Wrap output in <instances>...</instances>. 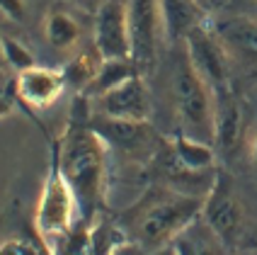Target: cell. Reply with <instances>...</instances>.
Masks as SVG:
<instances>
[{"instance_id": "9", "label": "cell", "mask_w": 257, "mask_h": 255, "mask_svg": "<svg viewBox=\"0 0 257 255\" xmlns=\"http://www.w3.org/2000/svg\"><path fill=\"white\" fill-rule=\"evenodd\" d=\"M92 44L104 61L109 58H131L128 39V10L121 0H104L95 13Z\"/></svg>"}, {"instance_id": "23", "label": "cell", "mask_w": 257, "mask_h": 255, "mask_svg": "<svg viewBox=\"0 0 257 255\" xmlns=\"http://www.w3.org/2000/svg\"><path fill=\"white\" fill-rule=\"evenodd\" d=\"M112 255H148L146 253V248L143 245H139L136 241H128L126 245H121L116 253H112Z\"/></svg>"}, {"instance_id": "33", "label": "cell", "mask_w": 257, "mask_h": 255, "mask_svg": "<svg viewBox=\"0 0 257 255\" xmlns=\"http://www.w3.org/2000/svg\"><path fill=\"white\" fill-rule=\"evenodd\" d=\"M0 241H3V238H0Z\"/></svg>"}, {"instance_id": "12", "label": "cell", "mask_w": 257, "mask_h": 255, "mask_svg": "<svg viewBox=\"0 0 257 255\" xmlns=\"http://www.w3.org/2000/svg\"><path fill=\"white\" fill-rule=\"evenodd\" d=\"M216 37L223 42L230 58L257 66V17L252 15H230L211 22Z\"/></svg>"}, {"instance_id": "26", "label": "cell", "mask_w": 257, "mask_h": 255, "mask_svg": "<svg viewBox=\"0 0 257 255\" xmlns=\"http://www.w3.org/2000/svg\"><path fill=\"white\" fill-rule=\"evenodd\" d=\"M250 163H252V168L257 173V134L252 136V141H250Z\"/></svg>"}, {"instance_id": "4", "label": "cell", "mask_w": 257, "mask_h": 255, "mask_svg": "<svg viewBox=\"0 0 257 255\" xmlns=\"http://www.w3.org/2000/svg\"><path fill=\"white\" fill-rule=\"evenodd\" d=\"M80 221H83V214L78 207V199L73 195L71 185L66 183L58 163L51 158V165L44 178L37 209H34V233L46 248V253L51 255L58 248V243Z\"/></svg>"}, {"instance_id": "17", "label": "cell", "mask_w": 257, "mask_h": 255, "mask_svg": "<svg viewBox=\"0 0 257 255\" xmlns=\"http://www.w3.org/2000/svg\"><path fill=\"white\" fill-rule=\"evenodd\" d=\"M44 37L58 51H71L83 39V27L68 10H51L44 17Z\"/></svg>"}, {"instance_id": "1", "label": "cell", "mask_w": 257, "mask_h": 255, "mask_svg": "<svg viewBox=\"0 0 257 255\" xmlns=\"http://www.w3.org/2000/svg\"><path fill=\"white\" fill-rule=\"evenodd\" d=\"M54 160L71 185L85 221H92L104 204L107 146L90 124V100L78 95L63 136L54 143Z\"/></svg>"}, {"instance_id": "16", "label": "cell", "mask_w": 257, "mask_h": 255, "mask_svg": "<svg viewBox=\"0 0 257 255\" xmlns=\"http://www.w3.org/2000/svg\"><path fill=\"white\" fill-rule=\"evenodd\" d=\"M175 255H226V245L201 221V216L170 243Z\"/></svg>"}, {"instance_id": "21", "label": "cell", "mask_w": 257, "mask_h": 255, "mask_svg": "<svg viewBox=\"0 0 257 255\" xmlns=\"http://www.w3.org/2000/svg\"><path fill=\"white\" fill-rule=\"evenodd\" d=\"M0 255H49L42 241H32L27 236H13L0 241Z\"/></svg>"}, {"instance_id": "28", "label": "cell", "mask_w": 257, "mask_h": 255, "mask_svg": "<svg viewBox=\"0 0 257 255\" xmlns=\"http://www.w3.org/2000/svg\"><path fill=\"white\" fill-rule=\"evenodd\" d=\"M3 95H8V75H5V71H0V98Z\"/></svg>"}, {"instance_id": "20", "label": "cell", "mask_w": 257, "mask_h": 255, "mask_svg": "<svg viewBox=\"0 0 257 255\" xmlns=\"http://www.w3.org/2000/svg\"><path fill=\"white\" fill-rule=\"evenodd\" d=\"M0 46H3V58H5V66L15 71V75L22 71H27L32 66H37V61L32 56V51H29L25 44L20 42V39H15L10 34H5V32H0Z\"/></svg>"}, {"instance_id": "31", "label": "cell", "mask_w": 257, "mask_h": 255, "mask_svg": "<svg viewBox=\"0 0 257 255\" xmlns=\"http://www.w3.org/2000/svg\"><path fill=\"white\" fill-rule=\"evenodd\" d=\"M148 255H165V253H163V248H160V250H156V253H148Z\"/></svg>"}, {"instance_id": "5", "label": "cell", "mask_w": 257, "mask_h": 255, "mask_svg": "<svg viewBox=\"0 0 257 255\" xmlns=\"http://www.w3.org/2000/svg\"><path fill=\"white\" fill-rule=\"evenodd\" d=\"M90 124L102 136L107 148L126 156L136 163H151L160 151V139L151 122H131V119H112L90 112Z\"/></svg>"}, {"instance_id": "22", "label": "cell", "mask_w": 257, "mask_h": 255, "mask_svg": "<svg viewBox=\"0 0 257 255\" xmlns=\"http://www.w3.org/2000/svg\"><path fill=\"white\" fill-rule=\"evenodd\" d=\"M0 13L13 22H22L27 15V3L25 0H0Z\"/></svg>"}, {"instance_id": "15", "label": "cell", "mask_w": 257, "mask_h": 255, "mask_svg": "<svg viewBox=\"0 0 257 255\" xmlns=\"http://www.w3.org/2000/svg\"><path fill=\"white\" fill-rule=\"evenodd\" d=\"M168 151L175 158L177 165H182L189 173H209L216 170V146L214 143H204L199 139H192L187 134H177L170 143H168Z\"/></svg>"}, {"instance_id": "18", "label": "cell", "mask_w": 257, "mask_h": 255, "mask_svg": "<svg viewBox=\"0 0 257 255\" xmlns=\"http://www.w3.org/2000/svg\"><path fill=\"white\" fill-rule=\"evenodd\" d=\"M134 75H141L139 68L134 66V61L131 58H109V61H102L100 71L95 75V80L87 85V90L83 93L87 100L92 98H100L104 93H109V90H114L116 85L126 83L128 78H134Z\"/></svg>"}, {"instance_id": "11", "label": "cell", "mask_w": 257, "mask_h": 255, "mask_svg": "<svg viewBox=\"0 0 257 255\" xmlns=\"http://www.w3.org/2000/svg\"><path fill=\"white\" fill-rule=\"evenodd\" d=\"M66 75L58 68L32 66L15 75V95L29 110H49L66 93Z\"/></svg>"}, {"instance_id": "13", "label": "cell", "mask_w": 257, "mask_h": 255, "mask_svg": "<svg viewBox=\"0 0 257 255\" xmlns=\"http://www.w3.org/2000/svg\"><path fill=\"white\" fill-rule=\"evenodd\" d=\"M163 34L170 46H180L197 27L209 22V13L194 0H160Z\"/></svg>"}, {"instance_id": "14", "label": "cell", "mask_w": 257, "mask_h": 255, "mask_svg": "<svg viewBox=\"0 0 257 255\" xmlns=\"http://www.w3.org/2000/svg\"><path fill=\"white\" fill-rule=\"evenodd\" d=\"M243 134L240 105L230 88L214 93V146L221 153H233Z\"/></svg>"}, {"instance_id": "27", "label": "cell", "mask_w": 257, "mask_h": 255, "mask_svg": "<svg viewBox=\"0 0 257 255\" xmlns=\"http://www.w3.org/2000/svg\"><path fill=\"white\" fill-rule=\"evenodd\" d=\"M194 3H199L206 13H211L214 8H218V3H221V0H194Z\"/></svg>"}, {"instance_id": "29", "label": "cell", "mask_w": 257, "mask_h": 255, "mask_svg": "<svg viewBox=\"0 0 257 255\" xmlns=\"http://www.w3.org/2000/svg\"><path fill=\"white\" fill-rule=\"evenodd\" d=\"M8 66H5V58H3V46H0V71H5Z\"/></svg>"}, {"instance_id": "32", "label": "cell", "mask_w": 257, "mask_h": 255, "mask_svg": "<svg viewBox=\"0 0 257 255\" xmlns=\"http://www.w3.org/2000/svg\"><path fill=\"white\" fill-rule=\"evenodd\" d=\"M247 3H255V5H257V0H247Z\"/></svg>"}, {"instance_id": "24", "label": "cell", "mask_w": 257, "mask_h": 255, "mask_svg": "<svg viewBox=\"0 0 257 255\" xmlns=\"http://www.w3.org/2000/svg\"><path fill=\"white\" fill-rule=\"evenodd\" d=\"M8 114H13V100L8 98V95H3L0 98V119H5Z\"/></svg>"}, {"instance_id": "19", "label": "cell", "mask_w": 257, "mask_h": 255, "mask_svg": "<svg viewBox=\"0 0 257 255\" xmlns=\"http://www.w3.org/2000/svg\"><path fill=\"white\" fill-rule=\"evenodd\" d=\"M102 61L104 58L100 56V51L95 49V44H92V49H83V51H78L75 56L68 61V66L66 68H61L63 75H66V83L75 88L80 95L87 90V85L95 80V75L100 71Z\"/></svg>"}, {"instance_id": "10", "label": "cell", "mask_w": 257, "mask_h": 255, "mask_svg": "<svg viewBox=\"0 0 257 255\" xmlns=\"http://www.w3.org/2000/svg\"><path fill=\"white\" fill-rule=\"evenodd\" d=\"M90 112L112 119H131V122H148L151 98L143 83V75H134L126 83L116 85L114 90L100 98L90 100Z\"/></svg>"}, {"instance_id": "2", "label": "cell", "mask_w": 257, "mask_h": 255, "mask_svg": "<svg viewBox=\"0 0 257 255\" xmlns=\"http://www.w3.org/2000/svg\"><path fill=\"white\" fill-rule=\"evenodd\" d=\"M204 199L182 195L175 190L151 192L131 214L134 241L146 248V253H156L168 248L185 228H189L201 216Z\"/></svg>"}, {"instance_id": "6", "label": "cell", "mask_w": 257, "mask_h": 255, "mask_svg": "<svg viewBox=\"0 0 257 255\" xmlns=\"http://www.w3.org/2000/svg\"><path fill=\"white\" fill-rule=\"evenodd\" d=\"M128 39H131V61L141 75L156 68L158 44L163 34L160 0H128Z\"/></svg>"}, {"instance_id": "25", "label": "cell", "mask_w": 257, "mask_h": 255, "mask_svg": "<svg viewBox=\"0 0 257 255\" xmlns=\"http://www.w3.org/2000/svg\"><path fill=\"white\" fill-rule=\"evenodd\" d=\"M73 3H75L78 8H85V10H95V13H97L104 0H73Z\"/></svg>"}, {"instance_id": "3", "label": "cell", "mask_w": 257, "mask_h": 255, "mask_svg": "<svg viewBox=\"0 0 257 255\" xmlns=\"http://www.w3.org/2000/svg\"><path fill=\"white\" fill-rule=\"evenodd\" d=\"M172 107L182 134L214 143V90L194 71L185 46H172Z\"/></svg>"}, {"instance_id": "8", "label": "cell", "mask_w": 257, "mask_h": 255, "mask_svg": "<svg viewBox=\"0 0 257 255\" xmlns=\"http://www.w3.org/2000/svg\"><path fill=\"white\" fill-rule=\"evenodd\" d=\"M182 46H185L194 71L209 83V88L214 93L223 90V88H230V61L233 58L226 51L223 42L216 37L211 22L194 29Z\"/></svg>"}, {"instance_id": "30", "label": "cell", "mask_w": 257, "mask_h": 255, "mask_svg": "<svg viewBox=\"0 0 257 255\" xmlns=\"http://www.w3.org/2000/svg\"><path fill=\"white\" fill-rule=\"evenodd\" d=\"M163 253H165V255H175V250H172V245H168V248H163Z\"/></svg>"}, {"instance_id": "7", "label": "cell", "mask_w": 257, "mask_h": 255, "mask_svg": "<svg viewBox=\"0 0 257 255\" xmlns=\"http://www.w3.org/2000/svg\"><path fill=\"white\" fill-rule=\"evenodd\" d=\"M201 221L216 233V238L223 243L226 248H233L240 241L245 224V212L240 207V202L235 197V190L230 183L228 175H223L218 170L216 183L211 187V192L204 199L201 207Z\"/></svg>"}]
</instances>
